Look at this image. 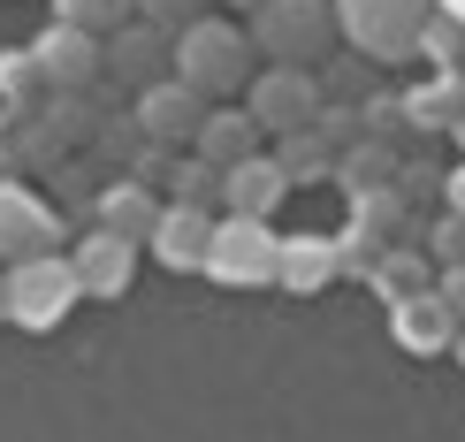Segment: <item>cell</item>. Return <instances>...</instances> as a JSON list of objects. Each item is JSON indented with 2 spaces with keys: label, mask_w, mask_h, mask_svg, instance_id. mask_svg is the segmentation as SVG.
<instances>
[{
  "label": "cell",
  "mask_w": 465,
  "mask_h": 442,
  "mask_svg": "<svg viewBox=\"0 0 465 442\" xmlns=\"http://www.w3.org/2000/svg\"><path fill=\"white\" fill-rule=\"evenodd\" d=\"M176 76L199 84L206 100H244L252 76H260V46H252V24H229V15H199V24L176 31Z\"/></svg>",
  "instance_id": "cell-1"
},
{
  "label": "cell",
  "mask_w": 465,
  "mask_h": 442,
  "mask_svg": "<svg viewBox=\"0 0 465 442\" xmlns=\"http://www.w3.org/2000/svg\"><path fill=\"white\" fill-rule=\"evenodd\" d=\"M336 38H343L336 0H260V8H252V46H260V62L321 69Z\"/></svg>",
  "instance_id": "cell-2"
},
{
  "label": "cell",
  "mask_w": 465,
  "mask_h": 442,
  "mask_svg": "<svg viewBox=\"0 0 465 442\" xmlns=\"http://www.w3.org/2000/svg\"><path fill=\"white\" fill-rule=\"evenodd\" d=\"M442 0H336V24L351 54L374 62H420V38H428Z\"/></svg>",
  "instance_id": "cell-3"
},
{
  "label": "cell",
  "mask_w": 465,
  "mask_h": 442,
  "mask_svg": "<svg viewBox=\"0 0 465 442\" xmlns=\"http://www.w3.org/2000/svg\"><path fill=\"white\" fill-rule=\"evenodd\" d=\"M84 305V282H76V260L69 252H38V260H15L8 267V320L31 336L62 329V320Z\"/></svg>",
  "instance_id": "cell-4"
},
{
  "label": "cell",
  "mask_w": 465,
  "mask_h": 442,
  "mask_svg": "<svg viewBox=\"0 0 465 442\" xmlns=\"http://www.w3.org/2000/svg\"><path fill=\"white\" fill-rule=\"evenodd\" d=\"M206 275L222 290H267L282 275V237L267 214H222L214 221V252H206Z\"/></svg>",
  "instance_id": "cell-5"
},
{
  "label": "cell",
  "mask_w": 465,
  "mask_h": 442,
  "mask_svg": "<svg viewBox=\"0 0 465 442\" xmlns=\"http://www.w3.org/2000/svg\"><path fill=\"white\" fill-rule=\"evenodd\" d=\"M244 107L260 114L267 138H290V130H313L328 92H321V69H298V62H260V76H252Z\"/></svg>",
  "instance_id": "cell-6"
},
{
  "label": "cell",
  "mask_w": 465,
  "mask_h": 442,
  "mask_svg": "<svg viewBox=\"0 0 465 442\" xmlns=\"http://www.w3.org/2000/svg\"><path fill=\"white\" fill-rule=\"evenodd\" d=\"M69 244V221L54 199H38L24 176H0V267L15 260H38V252H62Z\"/></svg>",
  "instance_id": "cell-7"
},
{
  "label": "cell",
  "mask_w": 465,
  "mask_h": 442,
  "mask_svg": "<svg viewBox=\"0 0 465 442\" xmlns=\"http://www.w3.org/2000/svg\"><path fill=\"white\" fill-rule=\"evenodd\" d=\"M161 76H176V31L145 24V15H130L123 31H107V84H123L130 100H138Z\"/></svg>",
  "instance_id": "cell-8"
},
{
  "label": "cell",
  "mask_w": 465,
  "mask_h": 442,
  "mask_svg": "<svg viewBox=\"0 0 465 442\" xmlns=\"http://www.w3.org/2000/svg\"><path fill=\"white\" fill-rule=\"evenodd\" d=\"M31 46H38V62H46L54 92H92V84L107 76V38L84 31V24H62V15H54Z\"/></svg>",
  "instance_id": "cell-9"
},
{
  "label": "cell",
  "mask_w": 465,
  "mask_h": 442,
  "mask_svg": "<svg viewBox=\"0 0 465 442\" xmlns=\"http://www.w3.org/2000/svg\"><path fill=\"white\" fill-rule=\"evenodd\" d=\"M130 107H138V123H145L161 145H191V138H199V123L214 114V100H206L199 84H183V76H161V84H145Z\"/></svg>",
  "instance_id": "cell-10"
},
{
  "label": "cell",
  "mask_w": 465,
  "mask_h": 442,
  "mask_svg": "<svg viewBox=\"0 0 465 442\" xmlns=\"http://www.w3.org/2000/svg\"><path fill=\"white\" fill-rule=\"evenodd\" d=\"M161 183H145V176H107L100 183V199H92V221L114 229V237H130V244H153V229H161Z\"/></svg>",
  "instance_id": "cell-11"
},
{
  "label": "cell",
  "mask_w": 465,
  "mask_h": 442,
  "mask_svg": "<svg viewBox=\"0 0 465 442\" xmlns=\"http://www.w3.org/2000/svg\"><path fill=\"white\" fill-rule=\"evenodd\" d=\"M69 260H76V282H84V298H123V290H130V275H138V244L114 237V229H100V221H92L84 237L69 244Z\"/></svg>",
  "instance_id": "cell-12"
},
{
  "label": "cell",
  "mask_w": 465,
  "mask_h": 442,
  "mask_svg": "<svg viewBox=\"0 0 465 442\" xmlns=\"http://www.w3.org/2000/svg\"><path fill=\"white\" fill-rule=\"evenodd\" d=\"M214 206H176L168 199L161 229H153V260L176 267V275H206V252H214Z\"/></svg>",
  "instance_id": "cell-13"
},
{
  "label": "cell",
  "mask_w": 465,
  "mask_h": 442,
  "mask_svg": "<svg viewBox=\"0 0 465 442\" xmlns=\"http://www.w3.org/2000/svg\"><path fill=\"white\" fill-rule=\"evenodd\" d=\"M343 275V237H321V229H290L282 237V290L290 298H321L328 282Z\"/></svg>",
  "instance_id": "cell-14"
},
{
  "label": "cell",
  "mask_w": 465,
  "mask_h": 442,
  "mask_svg": "<svg viewBox=\"0 0 465 442\" xmlns=\"http://www.w3.org/2000/svg\"><path fill=\"white\" fill-rule=\"evenodd\" d=\"M390 336H397L412 359H435V351H450V343H458V313H450V298H442V290L397 298V305H390Z\"/></svg>",
  "instance_id": "cell-15"
},
{
  "label": "cell",
  "mask_w": 465,
  "mask_h": 442,
  "mask_svg": "<svg viewBox=\"0 0 465 442\" xmlns=\"http://www.w3.org/2000/svg\"><path fill=\"white\" fill-rule=\"evenodd\" d=\"M260 114H252L244 100H214V114L199 123V138H191V152H206L214 168H237V161H252L260 152Z\"/></svg>",
  "instance_id": "cell-16"
},
{
  "label": "cell",
  "mask_w": 465,
  "mask_h": 442,
  "mask_svg": "<svg viewBox=\"0 0 465 442\" xmlns=\"http://www.w3.org/2000/svg\"><path fill=\"white\" fill-rule=\"evenodd\" d=\"M351 229L374 244H420L428 229L412 221V199H404V183H374V191H351Z\"/></svg>",
  "instance_id": "cell-17"
},
{
  "label": "cell",
  "mask_w": 465,
  "mask_h": 442,
  "mask_svg": "<svg viewBox=\"0 0 465 442\" xmlns=\"http://www.w3.org/2000/svg\"><path fill=\"white\" fill-rule=\"evenodd\" d=\"M282 199H290V168L275 161V152H252V161L229 168V206H222V214H267V221H275Z\"/></svg>",
  "instance_id": "cell-18"
},
{
  "label": "cell",
  "mask_w": 465,
  "mask_h": 442,
  "mask_svg": "<svg viewBox=\"0 0 465 442\" xmlns=\"http://www.w3.org/2000/svg\"><path fill=\"white\" fill-rule=\"evenodd\" d=\"M435 282H442V267H435V252H428V244H390V252H381V267H374L381 305L420 298V290H435Z\"/></svg>",
  "instance_id": "cell-19"
},
{
  "label": "cell",
  "mask_w": 465,
  "mask_h": 442,
  "mask_svg": "<svg viewBox=\"0 0 465 442\" xmlns=\"http://www.w3.org/2000/svg\"><path fill=\"white\" fill-rule=\"evenodd\" d=\"M168 199H176V206H214V214H222V206H229V168H214V161H206V152H176V168H168Z\"/></svg>",
  "instance_id": "cell-20"
},
{
  "label": "cell",
  "mask_w": 465,
  "mask_h": 442,
  "mask_svg": "<svg viewBox=\"0 0 465 442\" xmlns=\"http://www.w3.org/2000/svg\"><path fill=\"white\" fill-rule=\"evenodd\" d=\"M153 145V130L138 123V107L130 114H114L107 107V123H100V138H92V161L107 168V176H130V168H138V152Z\"/></svg>",
  "instance_id": "cell-21"
},
{
  "label": "cell",
  "mask_w": 465,
  "mask_h": 442,
  "mask_svg": "<svg viewBox=\"0 0 465 442\" xmlns=\"http://www.w3.org/2000/svg\"><path fill=\"white\" fill-rule=\"evenodd\" d=\"M404 168H397V145L390 138H359V145H343L336 152V183L343 191H374V183H397Z\"/></svg>",
  "instance_id": "cell-22"
},
{
  "label": "cell",
  "mask_w": 465,
  "mask_h": 442,
  "mask_svg": "<svg viewBox=\"0 0 465 442\" xmlns=\"http://www.w3.org/2000/svg\"><path fill=\"white\" fill-rule=\"evenodd\" d=\"M54 92L46 62H38V46H8L0 54V107H38Z\"/></svg>",
  "instance_id": "cell-23"
},
{
  "label": "cell",
  "mask_w": 465,
  "mask_h": 442,
  "mask_svg": "<svg viewBox=\"0 0 465 442\" xmlns=\"http://www.w3.org/2000/svg\"><path fill=\"white\" fill-rule=\"evenodd\" d=\"M404 107H412V130H450V123H458V107H465V76H458V69H442L435 84L404 92Z\"/></svg>",
  "instance_id": "cell-24"
},
{
  "label": "cell",
  "mask_w": 465,
  "mask_h": 442,
  "mask_svg": "<svg viewBox=\"0 0 465 442\" xmlns=\"http://www.w3.org/2000/svg\"><path fill=\"white\" fill-rule=\"evenodd\" d=\"M275 161L290 168V183H313V176H336V145L313 130H290V138H275Z\"/></svg>",
  "instance_id": "cell-25"
},
{
  "label": "cell",
  "mask_w": 465,
  "mask_h": 442,
  "mask_svg": "<svg viewBox=\"0 0 465 442\" xmlns=\"http://www.w3.org/2000/svg\"><path fill=\"white\" fill-rule=\"evenodd\" d=\"M54 15H62V24H84V31H123L130 15H138V0H46Z\"/></svg>",
  "instance_id": "cell-26"
},
{
  "label": "cell",
  "mask_w": 465,
  "mask_h": 442,
  "mask_svg": "<svg viewBox=\"0 0 465 442\" xmlns=\"http://www.w3.org/2000/svg\"><path fill=\"white\" fill-rule=\"evenodd\" d=\"M321 92H328V100H374V54H359V62H351V54H343V62H328L321 69Z\"/></svg>",
  "instance_id": "cell-27"
},
{
  "label": "cell",
  "mask_w": 465,
  "mask_h": 442,
  "mask_svg": "<svg viewBox=\"0 0 465 442\" xmlns=\"http://www.w3.org/2000/svg\"><path fill=\"white\" fill-rule=\"evenodd\" d=\"M458 54H465L458 8H435V24H428V38H420V62H435V69H458Z\"/></svg>",
  "instance_id": "cell-28"
},
{
  "label": "cell",
  "mask_w": 465,
  "mask_h": 442,
  "mask_svg": "<svg viewBox=\"0 0 465 442\" xmlns=\"http://www.w3.org/2000/svg\"><path fill=\"white\" fill-rule=\"evenodd\" d=\"M46 183H54V206H92V199H100V183H92V168L84 161H76V152H69V161L62 168H46Z\"/></svg>",
  "instance_id": "cell-29"
},
{
  "label": "cell",
  "mask_w": 465,
  "mask_h": 442,
  "mask_svg": "<svg viewBox=\"0 0 465 442\" xmlns=\"http://www.w3.org/2000/svg\"><path fill=\"white\" fill-rule=\"evenodd\" d=\"M359 123H366V138H390V145H397V130L412 123V107H404V100H381V92H374V100H359Z\"/></svg>",
  "instance_id": "cell-30"
},
{
  "label": "cell",
  "mask_w": 465,
  "mask_h": 442,
  "mask_svg": "<svg viewBox=\"0 0 465 442\" xmlns=\"http://www.w3.org/2000/svg\"><path fill=\"white\" fill-rule=\"evenodd\" d=\"M138 15L161 24V31H183V24H199V15H214V0H138Z\"/></svg>",
  "instance_id": "cell-31"
},
{
  "label": "cell",
  "mask_w": 465,
  "mask_h": 442,
  "mask_svg": "<svg viewBox=\"0 0 465 442\" xmlns=\"http://www.w3.org/2000/svg\"><path fill=\"white\" fill-rule=\"evenodd\" d=\"M428 252H435V267H458L465 260V214H458V206L442 221H428Z\"/></svg>",
  "instance_id": "cell-32"
},
{
  "label": "cell",
  "mask_w": 465,
  "mask_h": 442,
  "mask_svg": "<svg viewBox=\"0 0 465 442\" xmlns=\"http://www.w3.org/2000/svg\"><path fill=\"white\" fill-rule=\"evenodd\" d=\"M404 199H428V191H442V183H450V176H442V168H428V161H420V168H404Z\"/></svg>",
  "instance_id": "cell-33"
},
{
  "label": "cell",
  "mask_w": 465,
  "mask_h": 442,
  "mask_svg": "<svg viewBox=\"0 0 465 442\" xmlns=\"http://www.w3.org/2000/svg\"><path fill=\"white\" fill-rule=\"evenodd\" d=\"M442 298H450V313H458V329H465V260L458 267H442V282H435Z\"/></svg>",
  "instance_id": "cell-34"
},
{
  "label": "cell",
  "mask_w": 465,
  "mask_h": 442,
  "mask_svg": "<svg viewBox=\"0 0 465 442\" xmlns=\"http://www.w3.org/2000/svg\"><path fill=\"white\" fill-rule=\"evenodd\" d=\"M442 206H458V214H465V161L450 168V183H442Z\"/></svg>",
  "instance_id": "cell-35"
},
{
  "label": "cell",
  "mask_w": 465,
  "mask_h": 442,
  "mask_svg": "<svg viewBox=\"0 0 465 442\" xmlns=\"http://www.w3.org/2000/svg\"><path fill=\"white\" fill-rule=\"evenodd\" d=\"M0 329H8V267H0Z\"/></svg>",
  "instance_id": "cell-36"
},
{
  "label": "cell",
  "mask_w": 465,
  "mask_h": 442,
  "mask_svg": "<svg viewBox=\"0 0 465 442\" xmlns=\"http://www.w3.org/2000/svg\"><path fill=\"white\" fill-rule=\"evenodd\" d=\"M450 138H458V152H465V107H458V123H450Z\"/></svg>",
  "instance_id": "cell-37"
},
{
  "label": "cell",
  "mask_w": 465,
  "mask_h": 442,
  "mask_svg": "<svg viewBox=\"0 0 465 442\" xmlns=\"http://www.w3.org/2000/svg\"><path fill=\"white\" fill-rule=\"evenodd\" d=\"M450 359H458V367H465V329H458V343H450Z\"/></svg>",
  "instance_id": "cell-38"
},
{
  "label": "cell",
  "mask_w": 465,
  "mask_h": 442,
  "mask_svg": "<svg viewBox=\"0 0 465 442\" xmlns=\"http://www.w3.org/2000/svg\"><path fill=\"white\" fill-rule=\"evenodd\" d=\"M229 8H237V15H252V8H260V0H229Z\"/></svg>",
  "instance_id": "cell-39"
}]
</instances>
